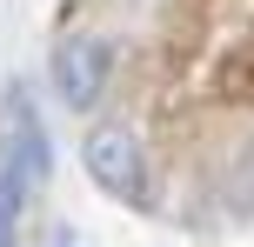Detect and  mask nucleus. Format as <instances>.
<instances>
[{
	"label": "nucleus",
	"instance_id": "nucleus-1",
	"mask_svg": "<svg viewBox=\"0 0 254 247\" xmlns=\"http://www.w3.org/2000/svg\"><path fill=\"white\" fill-rule=\"evenodd\" d=\"M80 167H87V181L101 187V194L127 200V207H147V147H140V134L127 127V120H94L87 134H80Z\"/></svg>",
	"mask_w": 254,
	"mask_h": 247
},
{
	"label": "nucleus",
	"instance_id": "nucleus-2",
	"mask_svg": "<svg viewBox=\"0 0 254 247\" xmlns=\"http://www.w3.org/2000/svg\"><path fill=\"white\" fill-rule=\"evenodd\" d=\"M107 67H114V40L107 34H67L47 60V87L67 114H94L107 94Z\"/></svg>",
	"mask_w": 254,
	"mask_h": 247
},
{
	"label": "nucleus",
	"instance_id": "nucleus-3",
	"mask_svg": "<svg viewBox=\"0 0 254 247\" xmlns=\"http://www.w3.org/2000/svg\"><path fill=\"white\" fill-rule=\"evenodd\" d=\"M0 120H7V141H0V160H13V167L27 174V181H47L54 174V141L47 127L34 120V100H27V80H13L7 87V107H0Z\"/></svg>",
	"mask_w": 254,
	"mask_h": 247
},
{
	"label": "nucleus",
	"instance_id": "nucleus-4",
	"mask_svg": "<svg viewBox=\"0 0 254 247\" xmlns=\"http://www.w3.org/2000/svg\"><path fill=\"white\" fill-rule=\"evenodd\" d=\"M27 194H34V181H27V174L13 167V160H0V221H20Z\"/></svg>",
	"mask_w": 254,
	"mask_h": 247
},
{
	"label": "nucleus",
	"instance_id": "nucleus-5",
	"mask_svg": "<svg viewBox=\"0 0 254 247\" xmlns=\"http://www.w3.org/2000/svg\"><path fill=\"white\" fill-rule=\"evenodd\" d=\"M54 247H80V241H74V227H61V234H54Z\"/></svg>",
	"mask_w": 254,
	"mask_h": 247
},
{
	"label": "nucleus",
	"instance_id": "nucleus-6",
	"mask_svg": "<svg viewBox=\"0 0 254 247\" xmlns=\"http://www.w3.org/2000/svg\"><path fill=\"white\" fill-rule=\"evenodd\" d=\"M0 247H13V221H0Z\"/></svg>",
	"mask_w": 254,
	"mask_h": 247
}]
</instances>
